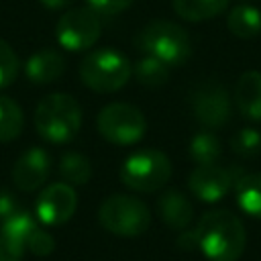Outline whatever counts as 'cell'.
Here are the masks:
<instances>
[{
	"label": "cell",
	"instance_id": "obj_1",
	"mask_svg": "<svg viewBox=\"0 0 261 261\" xmlns=\"http://www.w3.org/2000/svg\"><path fill=\"white\" fill-rule=\"evenodd\" d=\"M194 232L198 249L210 261H239L245 253L247 230L230 210L218 208L202 214Z\"/></svg>",
	"mask_w": 261,
	"mask_h": 261
},
{
	"label": "cell",
	"instance_id": "obj_2",
	"mask_svg": "<svg viewBox=\"0 0 261 261\" xmlns=\"http://www.w3.org/2000/svg\"><path fill=\"white\" fill-rule=\"evenodd\" d=\"M35 128L49 143H69L82 128V108L69 94H49L35 108Z\"/></svg>",
	"mask_w": 261,
	"mask_h": 261
},
{
	"label": "cell",
	"instance_id": "obj_3",
	"mask_svg": "<svg viewBox=\"0 0 261 261\" xmlns=\"http://www.w3.org/2000/svg\"><path fill=\"white\" fill-rule=\"evenodd\" d=\"M137 47L167 65H181L192 55V41L184 27L171 20H151L137 35Z\"/></svg>",
	"mask_w": 261,
	"mask_h": 261
},
{
	"label": "cell",
	"instance_id": "obj_4",
	"mask_svg": "<svg viewBox=\"0 0 261 261\" xmlns=\"http://www.w3.org/2000/svg\"><path fill=\"white\" fill-rule=\"evenodd\" d=\"M133 65L124 53L116 49H96L80 63V80L94 92L110 94L126 86Z\"/></svg>",
	"mask_w": 261,
	"mask_h": 261
},
{
	"label": "cell",
	"instance_id": "obj_5",
	"mask_svg": "<svg viewBox=\"0 0 261 261\" xmlns=\"http://www.w3.org/2000/svg\"><path fill=\"white\" fill-rule=\"evenodd\" d=\"M98 220L116 237H141L151 226V212L135 196L112 194L102 202Z\"/></svg>",
	"mask_w": 261,
	"mask_h": 261
},
{
	"label": "cell",
	"instance_id": "obj_6",
	"mask_svg": "<svg viewBox=\"0 0 261 261\" xmlns=\"http://www.w3.org/2000/svg\"><path fill=\"white\" fill-rule=\"evenodd\" d=\"M171 177V161L159 149H141L120 165V181L135 192L161 190Z\"/></svg>",
	"mask_w": 261,
	"mask_h": 261
},
{
	"label": "cell",
	"instance_id": "obj_7",
	"mask_svg": "<svg viewBox=\"0 0 261 261\" xmlns=\"http://www.w3.org/2000/svg\"><path fill=\"white\" fill-rule=\"evenodd\" d=\"M96 128L104 141L126 147L143 139L147 133V118L135 104L112 102L98 112Z\"/></svg>",
	"mask_w": 261,
	"mask_h": 261
},
{
	"label": "cell",
	"instance_id": "obj_8",
	"mask_svg": "<svg viewBox=\"0 0 261 261\" xmlns=\"http://www.w3.org/2000/svg\"><path fill=\"white\" fill-rule=\"evenodd\" d=\"M102 24L100 16L90 6H77L65 10L55 27V37L59 45L67 51H86L100 39Z\"/></svg>",
	"mask_w": 261,
	"mask_h": 261
},
{
	"label": "cell",
	"instance_id": "obj_9",
	"mask_svg": "<svg viewBox=\"0 0 261 261\" xmlns=\"http://www.w3.org/2000/svg\"><path fill=\"white\" fill-rule=\"evenodd\" d=\"M192 108H194V116L198 118V122L208 130L222 128L230 120V114H232L226 88L214 80H208L196 88L192 96Z\"/></svg>",
	"mask_w": 261,
	"mask_h": 261
},
{
	"label": "cell",
	"instance_id": "obj_10",
	"mask_svg": "<svg viewBox=\"0 0 261 261\" xmlns=\"http://www.w3.org/2000/svg\"><path fill=\"white\" fill-rule=\"evenodd\" d=\"M77 208V194L73 186L65 181H55L49 184L47 188L41 190L35 202V216L39 222L57 226L67 222Z\"/></svg>",
	"mask_w": 261,
	"mask_h": 261
},
{
	"label": "cell",
	"instance_id": "obj_11",
	"mask_svg": "<svg viewBox=\"0 0 261 261\" xmlns=\"http://www.w3.org/2000/svg\"><path fill=\"white\" fill-rule=\"evenodd\" d=\"M234 179L237 175L228 167H222L218 163H206V165H198L190 173L188 188L200 202L214 204L230 192Z\"/></svg>",
	"mask_w": 261,
	"mask_h": 261
},
{
	"label": "cell",
	"instance_id": "obj_12",
	"mask_svg": "<svg viewBox=\"0 0 261 261\" xmlns=\"http://www.w3.org/2000/svg\"><path fill=\"white\" fill-rule=\"evenodd\" d=\"M49 171H51L49 153L41 147H31L16 159L12 167V181L18 190L33 192L47 181Z\"/></svg>",
	"mask_w": 261,
	"mask_h": 261
},
{
	"label": "cell",
	"instance_id": "obj_13",
	"mask_svg": "<svg viewBox=\"0 0 261 261\" xmlns=\"http://www.w3.org/2000/svg\"><path fill=\"white\" fill-rule=\"evenodd\" d=\"M234 106L247 120L261 122V71L241 73L234 86Z\"/></svg>",
	"mask_w": 261,
	"mask_h": 261
},
{
	"label": "cell",
	"instance_id": "obj_14",
	"mask_svg": "<svg viewBox=\"0 0 261 261\" xmlns=\"http://www.w3.org/2000/svg\"><path fill=\"white\" fill-rule=\"evenodd\" d=\"M157 214L169 228L184 230L194 220V208L179 190H165L157 200Z\"/></svg>",
	"mask_w": 261,
	"mask_h": 261
},
{
	"label": "cell",
	"instance_id": "obj_15",
	"mask_svg": "<svg viewBox=\"0 0 261 261\" xmlns=\"http://www.w3.org/2000/svg\"><path fill=\"white\" fill-rule=\"evenodd\" d=\"M65 71V57L55 49H41L27 59L24 73L35 84H51Z\"/></svg>",
	"mask_w": 261,
	"mask_h": 261
},
{
	"label": "cell",
	"instance_id": "obj_16",
	"mask_svg": "<svg viewBox=\"0 0 261 261\" xmlns=\"http://www.w3.org/2000/svg\"><path fill=\"white\" fill-rule=\"evenodd\" d=\"M232 188L239 208L253 218H261V173H243Z\"/></svg>",
	"mask_w": 261,
	"mask_h": 261
},
{
	"label": "cell",
	"instance_id": "obj_17",
	"mask_svg": "<svg viewBox=\"0 0 261 261\" xmlns=\"http://www.w3.org/2000/svg\"><path fill=\"white\" fill-rule=\"evenodd\" d=\"M226 27L239 39H255L261 33V12L251 4H239L230 8Z\"/></svg>",
	"mask_w": 261,
	"mask_h": 261
},
{
	"label": "cell",
	"instance_id": "obj_18",
	"mask_svg": "<svg viewBox=\"0 0 261 261\" xmlns=\"http://www.w3.org/2000/svg\"><path fill=\"white\" fill-rule=\"evenodd\" d=\"M230 0H171L173 10L188 22H200L218 16L226 10Z\"/></svg>",
	"mask_w": 261,
	"mask_h": 261
},
{
	"label": "cell",
	"instance_id": "obj_19",
	"mask_svg": "<svg viewBox=\"0 0 261 261\" xmlns=\"http://www.w3.org/2000/svg\"><path fill=\"white\" fill-rule=\"evenodd\" d=\"M190 157L198 163V165H206V163H216L218 157L222 155V145L218 141V137L212 130H200L192 137L190 145H188Z\"/></svg>",
	"mask_w": 261,
	"mask_h": 261
},
{
	"label": "cell",
	"instance_id": "obj_20",
	"mask_svg": "<svg viewBox=\"0 0 261 261\" xmlns=\"http://www.w3.org/2000/svg\"><path fill=\"white\" fill-rule=\"evenodd\" d=\"M59 175L69 186H82L92 177V163L84 153L69 151L59 159Z\"/></svg>",
	"mask_w": 261,
	"mask_h": 261
},
{
	"label": "cell",
	"instance_id": "obj_21",
	"mask_svg": "<svg viewBox=\"0 0 261 261\" xmlns=\"http://www.w3.org/2000/svg\"><path fill=\"white\" fill-rule=\"evenodd\" d=\"M24 126V116L20 106L8 98L0 96V143H10L14 141Z\"/></svg>",
	"mask_w": 261,
	"mask_h": 261
},
{
	"label": "cell",
	"instance_id": "obj_22",
	"mask_svg": "<svg viewBox=\"0 0 261 261\" xmlns=\"http://www.w3.org/2000/svg\"><path fill=\"white\" fill-rule=\"evenodd\" d=\"M133 73L139 80V84L147 88H159L169 80V65L153 55H145L137 61V65L133 67Z\"/></svg>",
	"mask_w": 261,
	"mask_h": 261
},
{
	"label": "cell",
	"instance_id": "obj_23",
	"mask_svg": "<svg viewBox=\"0 0 261 261\" xmlns=\"http://www.w3.org/2000/svg\"><path fill=\"white\" fill-rule=\"evenodd\" d=\"M37 228H39L37 216H33L31 212H27V210L20 208L18 212H14L12 216H8V218L2 220V224H0V234L12 237V239L20 241V243L27 247Z\"/></svg>",
	"mask_w": 261,
	"mask_h": 261
},
{
	"label": "cell",
	"instance_id": "obj_24",
	"mask_svg": "<svg viewBox=\"0 0 261 261\" xmlns=\"http://www.w3.org/2000/svg\"><path fill=\"white\" fill-rule=\"evenodd\" d=\"M230 149L237 157L243 159H253L261 155V133L253 126H245L237 130L230 139Z\"/></svg>",
	"mask_w": 261,
	"mask_h": 261
},
{
	"label": "cell",
	"instance_id": "obj_25",
	"mask_svg": "<svg viewBox=\"0 0 261 261\" xmlns=\"http://www.w3.org/2000/svg\"><path fill=\"white\" fill-rule=\"evenodd\" d=\"M18 73V57L12 51V47L0 39V90L10 86L16 80Z\"/></svg>",
	"mask_w": 261,
	"mask_h": 261
},
{
	"label": "cell",
	"instance_id": "obj_26",
	"mask_svg": "<svg viewBox=\"0 0 261 261\" xmlns=\"http://www.w3.org/2000/svg\"><path fill=\"white\" fill-rule=\"evenodd\" d=\"M27 249H31V251H33L35 255H39V257H47V255L53 253L55 241H53V237H51L47 230H43V228L39 226V228L35 230V234L31 237Z\"/></svg>",
	"mask_w": 261,
	"mask_h": 261
},
{
	"label": "cell",
	"instance_id": "obj_27",
	"mask_svg": "<svg viewBox=\"0 0 261 261\" xmlns=\"http://www.w3.org/2000/svg\"><path fill=\"white\" fill-rule=\"evenodd\" d=\"M27 247L6 234H0V261H20L24 257Z\"/></svg>",
	"mask_w": 261,
	"mask_h": 261
},
{
	"label": "cell",
	"instance_id": "obj_28",
	"mask_svg": "<svg viewBox=\"0 0 261 261\" xmlns=\"http://www.w3.org/2000/svg\"><path fill=\"white\" fill-rule=\"evenodd\" d=\"M135 0H88V6L94 8L98 14H118L122 10H126Z\"/></svg>",
	"mask_w": 261,
	"mask_h": 261
},
{
	"label": "cell",
	"instance_id": "obj_29",
	"mask_svg": "<svg viewBox=\"0 0 261 261\" xmlns=\"http://www.w3.org/2000/svg\"><path fill=\"white\" fill-rule=\"evenodd\" d=\"M18 210H20V206H18L16 196L12 192H8V190H0V220L12 216Z\"/></svg>",
	"mask_w": 261,
	"mask_h": 261
},
{
	"label": "cell",
	"instance_id": "obj_30",
	"mask_svg": "<svg viewBox=\"0 0 261 261\" xmlns=\"http://www.w3.org/2000/svg\"><path fill=\"white\" fill-rule=\"evenodd\" d=\"M177 245H179L181 249H186V251L198 249V245H196V232H194V230H190V232H184V234L177 239Z\"/></svg>",
	"mask_w": 261,
	"mask_h": 261
},
{
	"label": "cell",
	"instance_id": "obj_31",
	"mask_svg": "<svg viewBox=\"0 0 261 261\" xmlns=\"http://www.w3.org/2000/svg\"><path fill=\"white\" fill-rule=\"evenodd\" d=\"M73 0H41V4L45 6V8H49V10H59V8H65V6H69Z\"/></svg>",
	"mask_w": 261,
	"mask_h": 261
}]
</instances>
